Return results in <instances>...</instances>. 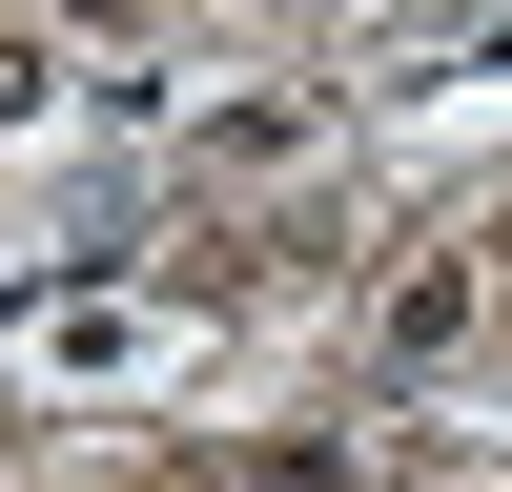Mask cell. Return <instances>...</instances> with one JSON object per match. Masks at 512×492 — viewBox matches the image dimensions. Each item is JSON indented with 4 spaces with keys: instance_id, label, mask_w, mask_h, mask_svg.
I'll use <instances>...</instances> for the list:
<instances>
[{
    "instance_id": "1",
    "label": "cell",
    "mask_w": 512,
    "mask_h": 492,
    "mask_svg": "<svg viewBox=\"0 0 512 492\" xmlns=\"http://www.w3.org/2000/svg\"><path fill=\"white\" fill-rule=\"evenodd\" d=\"M472 308H492V267H472V246H431V267L390 287V328H369V369H390V390H410V369H451V349H472Z\"/></svg>"
},
{
    "instance_id": "2",
    "label": "cell",
    "mask_w": 512,
    "mask_h": 492,
    "mask_svg": "<svg viewBox=\"0 0 512 492\" xmlns=\"http://www.w3.org/2000/svg\"><path fill=\"white\" fill-rule=\"evenodd\" d=\"M349 472H369L349 431H287V451H246V492H349Z\"/></svg>"
},
{
    "instance_id": "3",
    "label": "cell",
    "mask_w": 512,
    "mask_h": 492,
    "mask_svg": "<svg viewBox=\"0 0 512 492\" xmlns=\"http://www.w3.org/2000/svg\"><path fill=\"white\" fill-rule=\"evenodd\" d=\"M62 103V62H41V41H0V123H41Z\"/></svg>"
},
{
    "instance_id": "4",
    "label": "cell",
    "mask_w": 512,
    "mask_h": 492,
    "mask_svg": "<svg viewBox=\"0 0 512 492\" xmlns=\"http://www.w3.org/2000/svg\"><path fill=\"white\" fill-rule=\"evenodd\" d=\"M472 492H512V472H472Z\"/></svg>"
}]
</instances>
